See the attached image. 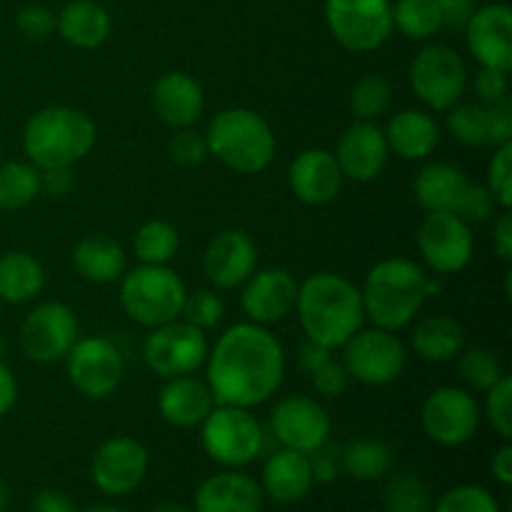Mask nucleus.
Returning a JSON list of instances; mask_svg holds the SVG:
<instances>
[{"instance_id":"obj_61","label":"nucleus","mask_w":512,"mask_h":512,"mask_svg":"<svg viewBox=\"0 0 512 512\" xmlns=\"http://www.w3.org/2000/svg\"><path fill=\"white\" fill-rule=\"evenodd\" d=\"M83 512H123L120 508H113V505H95V508H88Z\"/></svg>"},{"instance_id":"obj_58","label":"nucleus","mask_w":512,"mask_h":512,"mask_svg":"<svg viewBox=\"0 0 512 512\" xmlns=\"http://www.w3.org/2000/svg\"><path fill=\"white\" fill-rule=\"evenodd\" d=\"M40 173H43V190H48L50 195H63L65 190L73 185V178H70V168L40 170Z\"/></svg>"},{"instance_id":"obj_13","label":"nucleus","mask_w":512,"mask_h":512,"mask_svg":"<svg viewBox=\"0 0 512 512\" xmlns=\"http://www.w3.org/2000/svg\"><path fill=\"white\" fill-rule=\"evenodd\" d=\"M68 380L83 398L103 400L118 390L125 375V360L118 345L108 338H78L65 355Z\"/></svg>"},{"instance_id":"obj_31","label":"nucleus","mask_w":512,"mask_h":512,"mask_svg":"<svg viewBox=\"0 0 512 512\" xmlns=\"http://www.w3.org/2000/svg\"><path fill=\"white\" fill-rule=\"evenodd\" d=\"M410 343L425 363H450L465 348V330L450 315H428L413 328Z\"/></svg>"},{"instance_id":"obj_54","label":"nucleus","mask_w":512,"mask_h":512,"mask_svg":"<svg viewBox=\"0 0 512 512\" xmlns=\"http://www.w3.org/2000/svg\"><path fill=\"white\" fill-rule=\"evenodd\" d=\"M493 243H495V250H498L500 258H503L505 263H510L512 260V213H510V208H503V213L495 218Z\"/></svg>"},{"instance_id":"obj_32","label":"nucleus","mask_w":512,"mask_h":512,"mask_svg":"<svg viewBox=\"0 0 512 512\" xmlns=\"http://www.w3.org/2000/svg\"><path fill=\"white\" fill-rule=\"evenodd\" d=\"M45 285V270L38 258L25 250H10L0 255V300L5 303H28L38 298Z\"/></svg>"},{"instance_id":"obj_8","label":"nucleus","mask_w":512,"mask_h":512,"mask_svg":"<svg viewBox=\"0 0 512 512\" xmlns=\"http://www.w3.org/2000/svg\"><path fill=\"white\" fill-rule=\"evenodd\" d=\"M330 35L353 53H373L393 35L390 0H325Z\"/></svg>"},{"instance_id":"obj_5","label":"nucleus","mask_w":512,"mask_h":512,"mask_svg":"<svg viewBox=\"0 0 512 512\" xmlns=\"http://www.w3.org/2000/svg\"><path fill=\"white\" fill-rule=\"evenodd\" d=\"M208 153L240 175H258L273 163L278 140L260 113L250 108H225L210 120L205 133Z\"/></svg>"},{"instance_id":"obj_50","label":"nucleus","mask_w":512,"mask_h":512,"mask_svg":"<svg viewBox=\"0 0 512 512\" xmlns=\"http://www.w3.org/2000/svg\"><path fill=\"white\" fill-rule=\"evenodd\" d=\"M488 125H490V145L512 143V105L510 98L500 100V103L488 105Z\"/></svg>"},{"instance_id":"obj_22","label":"nucleus","mask_w":512,"mask_h":512,"mask_svg":"<svg viewBox=\"0 0 512 512\" xmlns=\"http://www.w3.org/2000/svg\"><path fill=\"white\" fill-rule=\"evenodd\" d=\"M343 170L330 150L308 148L295 155L288 170V183L293 195L305 205L323 208L340 195L343 188Z\"/></svg>"},{"instance_id":"obj_49","label":"nucleus","mask_w":512,"mask_h":512,"mask_svg":"<svg viewBox=\"0 0 512 512\" xmlns=\"http://www.w3.org/2000/svg\"><path fill=\"white\" fill-rule=\"evenodd\" d=\"M18 30L30 40L48 38L55 30V15L45 5H28L18 13Z\"/></svg>"},{"instance_id":"obj_52","label":"nucleus","mask_w":512,"mask_h":512,"mask_svg":"<svg viewBox=\"0 0 512 512\" xmlns=\"http://www.w3.org/2000/svg\"><path fill=\"white\" fill-rule=\"evenodd\" d=\"M440 10L443 25L453 30H463L475 10V0H435Z\"/></svg>"},{"instance_id":"obj_4","label":"nucleus","mask_w":512,"mask_h":512,"mask_svg":"<svg viewBox=\"0 0 512 512\" xmlns=\"http://www.w3.org/2000/svg\"><path fill=\"white\" fill-rule=\"evenodd\" d=\"M95 138L90 115L70 105H50L25 123L23 153L38 170L73 168L93 150Z\"/></svg>"},{"instance_id":"obj_40","label":"nucleus","mask_w":512,"mask_h":512,"mask_svg":"<svg viewBox=\"0 0 512 512\" xmlns=\"http://www.w3.org/2000/svg\"><path fill=\"white\" fill-rule=\"evenodd\" d=\"M385 512H433L423 480L410 473L398 475L385 490Z\"/></svg>"},{"instance_id":"obj_15","label":"nucleus","mask_w":512,"mask_h":512,"mask_svg":"<svg viewBox=\"0 0 512 512\" xmlns=\"http://www.w3.org/2000/svg\"><path fill=\"white\" fill-rule=\"evenodd\" d=\"M150 468V455L140 440L130 435H115L103 440L90 460V480L110 498H125L135 493Z\"/></svg>"},{"instance_id":"obj_46","label":"nucleus","mask_w":512,"mask_h":512,"mask_svg":"<svg viewBox=\"0 0 512 512\" xmlns=\"http://www.w3.org/2000/svg\"><path fill=\"white\" fill-rule=\"evenodd\" d=\"M495 210H498V200H495V195L490 193L488 185L468 183V188H465L455 213H458L465 223L473 225V223H485V220L493 218Z\"/></svg>"},{"instance_id":"obj_57","label":"nucleus","mask_w":512,"mask_h":512,"mask_svg":"<svg viewBox=\"0 0 512 512\" xmlns=\"http://www.w3.org/2000/svg\"><path fill=\"white\" fill-rule=\"evenodd\" d=\"M490 470H493L495 480H498L500 485H505V488L512 485V445H508V440H505L503 448L493 455Z\"/></svg>"},{"instance_id":"obj_25","label":"nucleus","mask_w":512,"mask_h":512,"mask_svg":"<svg viewBox=\"0 0 512 512\" xmlns=\"http://www.w3.org/2000/svg\"><path fill=\"white\" fill-rule=\"evenodd\" d=\"M215 408V398L208 383L195 375L165 380L158 393V413L173 428H198L210 410Z\"/></svg>"},{"instance_id":"obj_51","label":"nucleus","mask_w":512,"mask_h":512,"mask_svg":"<svg viewBox=\"0 0 512 512\" xmlns=\"http://www.w3.org/2000/svg\"><path fill=\"white\" fill-rule=\"evenodd\" d=\"M310 470L315 483H333L340 473V450H333L328 443L308 455Z\"/></svg>"},{"instance_id":"obj_42","label":"nucleus","mask_w":512,"mask_h":512,"mask_svg":"<svg viewBox=\"0 0 512 512\" xmlns=\"http://www.w3.org/2000/svg\"><path fill=\"white\" fill-rule=\"evenodd\" d=\"M223 315L225 303L215 290H195V293H188L185 295L183 310H180V318L200 330L215 328L223 320Z\"/></svg>"},{"instance_id":"obj_27","label":"nucleus","mask_w":512,"mask_h":512,"mask_svg":"<svg viewBox=\"0 0 512 512\" xmlns=\"http://www.w3.org/2000/svg\"><path fill=\"white\" fill-rule=\"evenodd\" d=\"M388 148L403 160H425L440 145V125L430 113L405 108L395 113L383 128Z\"/></svg>"},{"instance_id":"obj_19","label":"nucleus","mask_w":512,"mask_h":512,"mask_svg":"<svg viewBox=\"0 0 512 512\" xmlns=\"http://www.w3.org/2000/svg\"><path fill=\"white\" fill-rule=\"evenodd\" d=\"M333 155L343 170V178L353 183H370L388 165L390 148L383 128L375 120H353L340 135Z\"/></svg>"},{"instance_id":"obj_21","label":"nucleus","mask_w":512,"mask_h":512,"mask_svg":"<svg viewBox=\"0 0 512 512\" xmlns=\"http://www.w3.org/2000/svg\"><path fill=\"white\" fill-rule=\"evenodd\" d=\"M205 278L218 290H235L258 270V248L245 230L230 228L215 235L203 255Z\"/></svg>"},{"instance_id":"obj_7","label":"nucleus","mask_w":512,"mask_h":512,"mask_svg":"<svg viewBox=\"0 0 512 512\" xmlns=\"http://www.w3.org/2000/svg\"><path fill=\"white\" fill-rule=\"evenodd\" d=\"M200 445L223 468H245L265 450V430L248 408L215 405L198 425Z\"/></svg>"},{"instance_id":"obj_23","label":"nucleus","mask_w":512,"mask_h":512,"mask_svg":"<svg viewBox=\"0 0 512 512\" xmlns=\"http://www.w3.org/2000/svg\"><path fill=\"white\" fill-rule=\"evenodd\" d=\"M150 105L168 128H193L205 110L203 85L183 70H168L155 80Z\"/></svg>"},{"instance_id":"obj_9","label":"nucleus","mask_w":512,"mask_h":512,"mask_svg":"<svg viewBox=\"0 0 512 512\" xmlns=\"http://www.w3.org/2000/svg\"><path fill=\"white\" fill-rule=\"evenodd\" d=\"M468 85V70L458 50L450 45H425L410 63V88L430 110H445L460 103Z\"/></svg>"},{"instance_id":"obj_35","label":"nucleus","mask_w":512,"mask_h":512,"mask_svg":"<svg viewBox=\"0 0 512 512\" xmlns=\"http://www.w3.org/2000/svg\"><path fill=\"white\" fill-rule=\"evenodd\" d=\"M180 248V235L168 220H148L133 240V253L140 265H168Z\"/></svg>"},{"instance_id":"obj_53","label":"nucleus","mask_w":512,"mask_h":512,"mask_svg":"<svg viewBox=\"0 0 512 512\" xmlns=\"http://www.w3.org/2000/svg\"><path fill=\"white\" fill-rule=\"evenodd\" d=\"M30 512H78L73 500L63 493V490L45 488L30 503Z\"/></svg>"},{"instance_id":"obj_6","label":"nucleus","mask_w":512,"mask_h":512,"mask_svg":"<svg viewBox=\"0 0 512 512\" xmlns=\"http://www.w3.org/2000/svg\"><path fill=\"white\" fill-rule=\"evenodd\" d=\"M185 283L168 265H138L120 278V305L133 323L158 328L180 318Z\"/></svg>"},{"instance_id":"obj_14","label":"nucleus","mask_w":512,"mask_h":512,"mask_svg":"<svg viewBox=\"0 0 512 512\" xmlns=\"http://www.w3.org/2000/svg\"><path fill=\"white\" fill-rule=\"evenodd\" d=\"M78 343V318L65 303H40L20 323V348L33 363L65 360Z\"/></svg>"},{"instance_id":"obj_59","label":"nucleus","mask_w":512,"mask_h":512,"mask_svg":"<svg viewBox=\"0 0 512 512\" xmlns=\"http://www.w3.org/2000/svg\"><path fill=\"white\" fill-rule=\"evenodd\" d=\"M10 503H13V493H10V488L5 480H0V512H8Z\"/></svg>"},{"instance_id":"obj_45","label":"nucleus","mask_w":512,"mask_h":512,"mask_svg":"<svg viewBox=\"0 0 512 512\" xmlns=\"http://www.w3.org/2000/svg\"><path fill=\"white\" fill-rule=\"evenodd\" d=\"M488 188L500 208L512 205V143L498 145L488 165Z\"/></svg>"},{"instance_id":"obj_11","label":"nucleus","mask_w":512,"mask_h":512,"mask_svg":"<svg viewBox=\"0 0 512 512\" xmlns=\"http://www.w3.org/2000/svg\"><path fill=\"white\" fill-rule=\"evenodd\" d=\"M343 360L340 363L348 370L350 380L363 385H388L400 378L405 370V345L393 330L383 328H360L350 335L343 345Z\"/></svg>"},{"instance_id":"obj_18","label":"nucleus","mask_w":512,"mask_h":512,"mask_svg":"<svg viewBox=\"0 0 512 512\" xmlns=\"http://www.w3.org/2000/svg\"><path fill=\"white\" fill-rule=\"evenodd\" d=\"M240 308L250 323L275 325L288 318L298 300V280L283 268L255 270L240 285Z\"/></svg>"},{"instance_id":"obj_10","label":"nucleus","mask_w":512,"mask_h":512,"mask_svg":"<svg viewBox=\"0 0 512 512\" xmlns=\"http://www.w3.org/2000/svg\"><path fill=\"white\" fill-rule=\"evenodd\" d=\"M208 335L205 330L185 323L183 318L150 328L143 343V360L163 380L195 375L208 358Z\"/></svg>"},{"instance_id":"obj_41","label":"nucleus","mask_w":512,"mask_h":512,"mask_svg":"<svg viewBox=\"0 0 512 512\" xmlns=\"http://www.w3.org/2000/svg\"><path fill=\"white\" fill-rule=\"evenodd\" d=\"M433 512H500V505L495 495L480 485H455L440 495Z\"/></svg>"},{"instance_id":"obj_38","label":"nucleus","mask_w":512,"mask_h":512,"mask_svg":"<svg viewBox=\"0 0 512 512\" xmlns=\"http://www.w3.org/2000/svg\"><path fill=\"white\" fill-rule=\"evenodd\" d=\"M445 128L458 143L470 148H485L490 145V125H488V105L483 103H455L445 110Z\"/></svg>"},{"instance_id":"obj_37","label":"nucleus","mask_w":512,"mask_h":512,"mask_svg":"<svg viewBox=\"0 0 512 512\" xmlns=\"http://www.w3.org/2000/svg\"><path fill=\"white\" fill-rule=\"evenodd\" d=\"M393 28L410 40H428L443 28L435 0H398L393 5Z\"/></svg>"},{"instance_id":"obj_44","label":"nucleus","mask_w":512,"mask_h":512,"mask_svg":"<svg viewBox=\"0 0 512 512\" xmlns=\"http://www.w3.org/2000/svg\"><path fill=\"white\" fill-rule=\"evenodd\" d=\"M168 155L173 163L180 165V168H198V165L210 155L205 135L193 128L175 130L173 138L168 140Z\"/></svg>"},{"instance_id":"obj_34","label":"nucleus","mask_w":512,"mask_h":512,"mask_svg":"<svg viewBox=\"0 0 512 512\" xmlns=\"http://www.w3.org/2000/svg\"><path fill=\"white\" fill-rule=\"evenodd\" d=\"M393 468V453L383 440L360 438L340 450V470L355 480H380Z\"/></svg>"},{"instance_id":"obj_2","label":"nucleus","mask_w":512,"mask_h":512,"mask_svg":"<svg viewBox=\"0 0 512 512\" xmlns=\"http://www.w3.org/2000/svg\"><path fill=\"white\" fill-rule=\"evenodd\" d=\"M305 338L338 350L365 323L360 288L340 273H315L298 285L295 300Z\"/></svg>"},{"instance_id":"obj_60","label":"nucleus","mask_w":512,"mask_h":512,"mask_svg":"<svg viewBox=\"0 0 512 512\" xmlns=\"http://www.w3.org/2000/svg\"><path fill=\"white\" fill-rule=\"evenodd\" d=\"M150 512H193V510L185 508V505L180 503H158Z\"/></svg>"},{"instance_id":"obj_12","label":"nucleus","mask_w":512,"mask_h":512,"mask_svg":"<svg viewBox=\"0 0 512 512\" xmlns=\"http://www.w3.org/2000/svg\"><path fill=\"white\" fill-rule=\"evenodd\" d=\"M483 410L475 395L465 388L443 385L425 398L420 423L425 435L440 448H460L475 438Z\"/></svg>"},{"instance_id":"obj_30","label":"nucleus","mask_w":512,"mask_h":512,"mask_svg":"<svg viewBox=\"0 0 512 512\" xmlns=\"http://www.w3.org/2000/svg\"><path fill=\"white\" fill-rule=\"evenodd\" d=\"M55 30L65 43L80 50H93L110 38L113 20L95 0H73L60 10V15H55Z\"/></svg>"},{"instance_id":"obj_28","label":"nucleus","mask_w":512,"mask_h":512,"mask_svg":"<svg viewBox=\"0 0 512 512\" xmlns=\"http://www.w3.org/2000/svg\"><path fill=\"white\" fill-rule=\"evenodd\" d=\"M70 260H73L75 273L95 285L120 283L128 270V255H125L123 245L103 233L85 235L83 240H78Z\"/></svg>"},{"instance_id":"obj_1","label":"nucleus","mask_w":512,"mask_h":512,"mask_svg":"<svg viewBox=\"0 0 512 512\" xmlns=\"http://www.w3.org/2000/svg\"><path fill=\"white\" fill-rule=\"evenodd\" d=\"M283 378V343L265 325L250 320L230 325L205 358V383L215 405L253 410L278 393Z\"/></svg>"},{"instance_id":"obj_39","label":"nucleus","mask_w":512,"mask_h":512,"mask_svg":"<svg viewBox=\"0 0 512 512\" xmlns=\"http://www.w3.org/2000/svg\"><path fill=\"white\" fill-rule=\"evenodd\" d=\"M393 105V85L378 73H368L350 90V110L355 120H378Z\"/></svg>"},{"instance_id":"obj_43","label":"nucleus","mask_w":512,"mask_h":512,"mask_svg":"<svg viewBox=\"0 0 512 512\" xmlns=\"http://www.w3.org/2000/svg\"><path fill=\"white\" fill-rule=\"evenodd\" d=\"M485 418L503 440L512 438V380L503 375L490 390H485Z\"/></svg>"},{"instance_id":"obj_26","label":"nucleus","mask_w":512,"mask_h":512,"mask_svg":"<svg viewBox=\"0 0 512 512\" xmlns=\"http://www.w3.org/2000/svg\"><path fill=\"white\" fill-rule=\"evenodd\" d=\"M313 483L308 455L288 448H280L268 455L263 465V478H260L263 495H268L278 505H293L308 498Z\"/></svg>"},{"instance_id":"obj_56","label":"nucleus","mask_w":512,"mask_h":512,"mask_svg":"<svg viewBox=\"0 0 512 512\" xmlns=\"http://www.w3.org/2000/svg\"><path fill=\"white\" fill-rule=\"evenodd\" d=\"M18 403V380H15L13 370L0 360V418L10 413Z\"/></svg>"},{"instance_id":"obj_3","label":"nucleus","mask_w":512,"mask_h":512,"mask_svg":"<svg viewBox=\"0 0 512 512\" xmlns=\"http://www.w3.org/2000/svg\"><path fill=\"white\" fill-rule=\"evenodd\" d=\"M438 280L408 258H385L375 263L360 285L365 318L383 330L408 328L423 310L425 300L438 293Z\"/></svg>"},{"instance_id":"obj_55","label":"nucleus","mask_w":512,"mask_h":512,"mask_svg":"<svg viewBox=\"0 0 512 512\" xmlns=\"http://www.w3.org/2000/svg\"><path fill=\"white\" fill-rule=\"evenodd\" d=\"M330 358H333V350L325 348V345H320V343H315V340H308V338H305V343L300 345V350H298V363L308 375L313 373V370H318L323 363H328Z\"/></svg>"},{"instance_id":"obj_24","label":"nucleus","mask_w":512,"mask_h":512,"mask_svg":"<svg viewBox=\"0 0 512 512\" xmlns=\"http://www.w3.org/2000/svg\"><path fill=\"white\" fill-rule=\"evenodd\" d=\"M263 488L240 468H225L198 485L193 512H260Z\"/></svg>"},{"instance_id":"obj_47","label":"nucleus","mask_w":512,"mask_h":512,"mask_svg":"<svg viewBox=\"0 0 512 512\" xmlns=\"http://www.w3.org/2000/svg\"><path fill=\"white\" fill-rule=\"evenodd\" d=\"M310 380H313V388L315 393L323 395V398H340V395L348 390L350 385V375L348 370H345V365L340 363V360H333L330 358L328 363L320 365L318 370H313L310 373Z\"/></svg>"},{"instance_id":"obj_16","label":"nucleus","mask_w":512,"mask_h":512,"mask_svg":"<svg viewBox=\"0 0 512 512\" xmlns=\"http://www.w3.org/2000/svg\"><path fill=\"white\" fill-rule=\"evenodd\" d=\"M418 250L438 275H455L473 260L475 238L458 213H428L418 228Z\"/></svg>"},{"instance_id":"obj_29","label":"nucleus","mask_w":512,"mask_h":512,"mask_svg":"<svg viewBox=\"0 0 512 512\" xmlns=\"http://www.w3.org/2000/svg\"><path fill=\"white\" fill-rule=\"evenodd\" d=\"M468 183V175L458 165L433 160L418 170L413 193L425 213H455Z\"/></svg>"},{"instance_id":"obj_33","label":"nucleus","mask_w":512,"mask_h":512,"mask_svg":"<svg viewBox=\"0 0 512 512\" xmlns=\"http://www.w3.org/2000/svg\"><path fill=\"white\" fill-rule=\"evenodd\" d=\"M43 193V173L30 160L0 165V210H23Z\"/></svg>"},{"instance_id":"obj_17","label":"nucleus","mask_w":512,"mask_h":512,"mask_svg":"<svg viewBox=\"0 0 512 512\" xmlns=\"http://www.w3.org/2000/svg\"><path fill=\"white\" fill-rule=\"evenodd\" d=\"M270 433L280 448L310 455L330 440V415L310 395H288L273 405Z\"/></svg>"},{"instance_id":"obj_36","label":"nucleus","mask_w":512,"mask_h":512,"mask_svg":"<svg viewBox=\"0 0 512 512\" xmlns=\"http://www.w3.org/2000/svg\"><path fill=\"white\" fill-rule=\"evenodd\" d=\"M458 375L463 380L465 390L470 393H485V390L493 388L500 378L505 375L503 360L498 358V353H493L490 348L483 345H475V348H463L458 358Z\"/></svg>"},{"instance_id":"obj_20","label":"nucleus","mask_w":512,"mask_h":512,"mask_svg":"<svg viewBox=\"0 0 512 512\" xmlns=\"http://www.w3.org/2000/svg\"><path fill=\"white\" fill-rule=\"evenodd\" d=\"M465 43L480 68H512V10L505 3L475 8L465 23Z\"/></svg>"},{"instance_id":"obj_48","label":"nucleus","mask_w":512,"mask_h":512,"mask_svg":"<svg viewBox=\"0 0 512 512\" xmlns=\"http://www.w3.org/2000/svg\"><path fill=\"white\" fill-rule=\"evenodd\" d=\"M508 88V70L480 68L475 75V93L483 105H493L508 98Z\"/></svg>"},{"instance_id":"obj_62","label":"nucleus","mask_w":512,"mask_h":512,"mask_svg":"<svg viewBox=\"0 0 512 512\" xmlns=\"http://www.w3.org/2000/svg\"><path fill=\"white\" fill-rule=\"evenodd\" d=\"M5 353V343H3V338H0V355Z\"/></svg>"}]
</instances>
